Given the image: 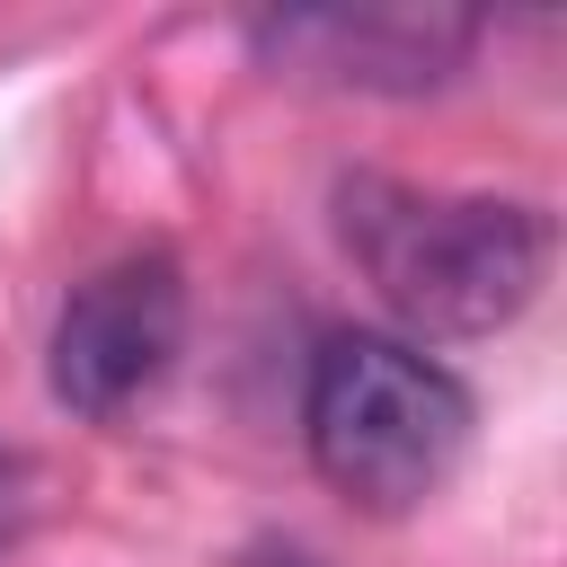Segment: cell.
<instances>
[{"mask_svg":"<svg viewBox=\"0 0 567 567\" xmlns=\"http://www.w3.org/2000/svg\"><path fill=\"white\" fill-rule=\"evenodd\" d=\"M35 487H44L35 461H27V452H0V558L27 540V523H35Z\"/></svg>","mask_w":567,"mask_h":567,"instance_id":"5b68a950","label":"cell"},{"mask_svg":"<svg viewBox=\"0 0 567 567\" xmlns=\"http://www.w3.org/2000/svg\"><path fill=\"white\" fill-rule=\"evenodd\" d=\"M186 346V275L168 248H133L97 266L62 319H53V399L71 416H124L133 399L159 390V372Z\"/></svg>","mask_w":567,"mask_h":567,"instance_id":"3957f363","label":"cell"},{"mask_svg":"<svg viewBox=\"0 0 567 567\" xmlns=\"http://www.w3.org/2000/svg\"><path fill=\"white\" fill-rule=\"evenodd\" d=\"M470 390L408 337L346 328L319 346L301 390V434L319 478L363 514H416L470 452Z\"/></svg>","mask_w":567,"mask_h":567,"instance_id":"7a4b0ae2","label":"cell"},{"mask_svg":"<svg viewBox=\"0 0 567 567\" xmlns=\"http://www.w3.org/2000/svg\"><path fill=\"white\" fill-rule=\"evenodd\" d=\"M337 239L416 337H496L549 275V221L505 195L337 177Z\"/></svg>","mask_w":567,"mask_h":567,"instance_id":"6da1fadb","label":"cell"},{"mask_svg":"<svg viewBox=\"0 0 567 567\" xmlns=\"http://www.w3.org/2000/svg\"><path fill=\"white\" fill-rule=\"evenodd\" d=\"M470 44H478V18H452V9H292L257 27V53L275 71L337 80V89H390V97L452 80Z\"/></svg>","mask_w":567,"mask_h":567,"instance_id":"277c9868","label":"cell"}]
</instances>
